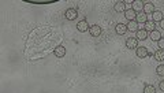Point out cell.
<instances>
[{
	"mask_svg": "<svg viewBox=\"0 0 164 93\" xmlns=\"http://www.w3.org/2000/svg\"><path fill=\"white\" fill-rule=\"evenodd\" d=\"M64 17H66V19H69V21H74L78 17V10L74 8V7H71V8H67L66 13H64Z\"/></svg>",
	"mask_w": 164,
	"mask_h": 93,
	"instance_id": "6da1fadb",
	"label": "cell"
},
{
	"mask_svg": "<svg viewBox=\"0 0 164 93\" xmlns=\"http://www.w3.org/2000/svg\"><path fill=\"white\" fill-rule=\"evenodd\" d=\"M89 29H90V26H89V23H88L86 19H82V21H79V22L77 23V30L81 32V33L88 32Z\"/></svg>",
	"mask_w": 164,
	"mask_h": 93,
	"instance_id": "7a4b0ae2",
	"label": "cell"
},
{
	"mask_svg": "<svg viewBox=\"0 0 164 93\" xmlns=\"http://www.w3.org/2000/svg\"><path fill=\"white\" fill-rule=\"evenodd\" d=\"M126 47L129 49H137L138 48V40L136 37H130V39L126 40Z\"/></svg>",
	"mask_w": 164,
	"mask_h": 93,
	"instance_id": "3957f363",
	"label": "cell"
},
{
	"mask_svg": "<svg viewBox=\"0 0 164 93\" xmlns=\"http://www.w3.org/2000/svg\"><path fill=\"white\" fill-rule=\"evenodd\" d=\"M136 55H137L138 58L144 59V58L149 56V51H148V48H146V47H138V48L136 49Z\"/></svg>",
	"mask_w": 164,
	"mask_h": 93,
	"instance_id": "277c9868",
	"label": "cell"
},
{
	"mask_svg": "<svg viewBox=\"0 0 164 93\" xmlns=\"http://www.w3.org/2000/svg\"><path fill=\"white\" fill-rule=\"evenodd\" d=\"M115 32H116L119 36H123V34H126V33L129 32V29H127V25H125V23H116V26H115Z\"/></svg>",
	"mask_w": 164,
	"mask_h": 93,
	"instance_id": "5b68a950",
	"label": "cell"
},
{
	"mask_svg": "<svg viewBox=\"0 0 164 93\" xmlns=\"http://www.w3.org/2000/svg\"><path fill=\"white\" fill-rule=\"evenodd\" d=\"M125 18L127 19L129 22H131V21H136V18H137V13L134 11L133 8H127L125 11Z\"/></svg>",
	"mask_w": 164,
	"mask_h": 93,
	"instance_id": "8992f818",
	"label": "cell"
},
{
	"mask_svg": "<svg viewBox=\"0 0 164 93\" xmlns=\"http://www.w3.org/2000/svg\"><path fill=\"white\" fill-rule=\"evenodd\" d=\"M114 10L116 11V13H125L126 10V2H123V0H119V2L115 3V6H114Z\"/></svg>",
	"mask_w": 164,
	"mask_h": 93,
	"instance_id": "52a82bcc",
	"label": "cell"
},
{
	"mask_svg": "<svg viewBox=\"0 0 164 93\" xmlns=\"http://www.w3.org/2000/svg\"><path fill=\"white\" fill-rule=\"evenodd\" d=\"M131 8L136 11V13H142V10H144V3L141 2V0H134V2L131 3Z\"/></svg>",
	"mask_w": 164,
	"mask_h": 93,
	"instance_id": "ba28073f",
	"label": "cell"
},
{
	"mask_svg": "<svg viewBox=\"0 0 164 93\" xmlns=\"http://www.w3.org/2000/svg\"><path fill=\"white\" fill-rule=\"evenodd\" d=\"M89 33H90L92 37H99L101 34V28H100L99 25H93V26H90V29H89Z\"/></svg>",
	"mask_w": 164,
	"mask_h": 93,
	"instance_id": "9c48e42d",
	"label": "cell"
},
{
	"mask_svg": "<svg viewBox=\"0 0 164 93\" xmlns=\"http://www.w3.org/2000/svg\"><path fill=\"white\" fill-rule=\"evenodd\" d=\"M153 11H155V4L153 3H151V2H148V3H144V10H142V13L144 14H153Z\"/></svg>",
	"mask_w": 164,
	"mask_h": 93,
	"instance_id": "30bf717a",
	"label": "cell"
},
{
	"mask_svg": "<svg viewBox=\"0 0 164 93\" xmlns=\"http://www.w3.org/2000/svg\"><path fill=\"white\" fill-rule=\"evenodd\" d=\"M54 54H55V56H56V58L66 56V48L63 47V45H58V47L54 49Z\"/></svg>",
	"mask_w": 164,
	"mask_h": 93,
	"instance_id": "8fae6325",
	"label": "cell"
},
{
	"mask_svg": "<svg viewBox=\"0 0 164 93\" xmlns=\"http://www.w3.org/2000/svg\"><path fill=\"white\" fill-rule=\"evenodd\" d=\"M163 19H164V17H163V13H161V11L155 10L153 14H152V21H153L155 23H156V22H159V23H160V22H161Z\"/></svg>",
	"mask_w": 164,
	"mask_h": 93,
	"instance_id": "7c38bea8",
	"label": "cell"
},
{
	"mask_svg": "<svg viewBox=\"0 0 164 93\" xmlns=\"http://www.w3.org/2000/svg\"><path fill=\"white\" fill-rule=\"evenodd\" d=\"M148 37H149V33L145 30V29H140V30L136 33V39L137 40H146Z\"/></svg>",
	"mask_w": 164,
	"mask_h": 93,
	"instance_id": "4fadbf2b",
	"label": "cell"
},
{
	"mask_svg": "<svg viewBox=\"0 0 164 93\" xmlns=\"http://www.w3.org/2000/svg\"><path fill=\"white\" fill-rule=\"evenodd\" d=\"M140 25H138V22L137 21H131V22H129L127 23V29H129V32H138L140 30Z\"/></svg>",
	"mask_w": 164,
	"mask_h": 93,
	"instance_id": "5bb4252c",
	"label": "cell"
},
{
	"mask_svg": "<svg viewBox=\"0 0 164 93\" xmlns=\"http://www.w3.org/2000/svg\"><path fill=\"white\" fill-rule=\"evenodd\" d=\"M155 28H156V23H155L153 21H149V19H148L146 23H144V29H145V30H146L148 33H151V32L156 30Z\"/></svg>",
	"mask_w": 164,
	"mask_h": 93,
	"instance_id": "9a60e30c",
	"label": "cell"
},
{
	"mask_svg": "<svg viewBox=\"0 0 164 93\" xmlns=\"http://www.w3.org/2000/svg\"><path fill=\"white\" fill-rule=\"evenodd\" d=\"M136 21L138 22V25H144V23H146V22H148V17H146V14H144V13L137 14Z\"/></svg>",
	"mask_w": 164,
	"mask_h": 93,
	"instance_id": "2e32d148",
	"label": "cell"
},
{
	"mask_svg": "<svg viewBox=\"0 0 164 93\" xmlns=\"http://www.w3.org/2000/svg\"><path fill=\"white\" fill-rule=\"evenodd\" d=\"M149 39H151L152 41H157V43H159V40L161 39V33H160L159 30L151 32V33H149Z\"/></svg>",
	"mask_w": 164,
	"mask_h": 93,
	"instance_id": "e0dca14e",
	"label": "cell"
},
{
	"mask_svg": "<svg viewBox=\"0 0 164 93\" xmlns=\"http://www.w3.org/2000/svg\"><path fill=\"white\" fill-rule=\"evenodd\" d=\"M28 3H30V4H51V3H55V0H28Z\"/></svg>",
	"mask_w": 164,
	"mask_h": 93,
	"instance_id": "ac0fdd59",
	"label": "cell"
},
{
	"mask_svg": "<svg viewBox=\"0 0 164 93\" xmlns=\"http://www.w3.org/2000/svg\"><path fill=\"white\" fill-rule=\"evenodd\" d=\"M153 56H155V59L156 60H159V62H163L164 60V51L163 49H157L153 54Z\"/></svg>",
	"mask_w": 164,
	"mask_h": 93,
	"instance_id": "d6986e66",
	"label": "cell"
},
{
	"mask_svg": "<svg viewBox=\"0 0 164 93\" xmlns=\"http://www.w3.org/2000/svg\"><path fill=\"white\" fill-rule=\"evenodd\" d=\"M144 93H156V88L153 86V85L148 84L144 86Z\"/></svg>",
	"mask_w": 164,
	"mask_h": 93,
	"instance_id": "ffe728a7",
	"label": "cell"
},
{
	"mask_svg": "<svg viewBox=\"0 0 164 93\" xmlns=\"http://www.w3.org/2000/svg\"><path fill=\"white\" fill-rule=\"evenodd\" d=\"M156 74L159 77H164V65H160L156 67Z\"/></svg>",
	"mask_w": 164,
	"mask_h": 93,
	"instance_id": "44dd1931",
	"label": "cell"
},
{
	"mask_svg": "<svg viewBox=\"0 0 164 93\" xmlns=\"http://www.w3.org/2000/svg\"><path fill=\"white\" fill-rule=\"evenodd\" d=\"M157 45H159V49H163V51H164V39H163V37L159 40Z\"/></svg>",
	"mask_w": 164,
	"mask_h": 93,
	"instance_id": "7402d4cb",
	"label": "cell"
},
{
	"mask_svg": "<svg viewBox=\"0 0 164 93\" xmlns=\"http://www.w3.org/2000/svg\"><path fill=\"white\" fill-rule=\"evenodd\" d=\"M159 88H160V90H163V92H164V80L159 82Z\"/></svg>",
	"mask_w": 164,
	"mask_h": 93,
	"instance_id": "603a6c76",
	"label": "cell"
},
{
	"mask_svg": "<svg viewBox=\"0 0 164 93\" xmlns=\"http://www.w3.org/2000/svg\"><path fill=\"white\" fill-rule=\"evenodd\" d=\"M160 28H161V29H163V30H164V19H163L161 22H160Z\"/></svg>",
	"mask_w": 164,
	"mask_h": 93,
	"instance_id": "cb8c5ba5",
	"label": "cell"
}]
</instances>
